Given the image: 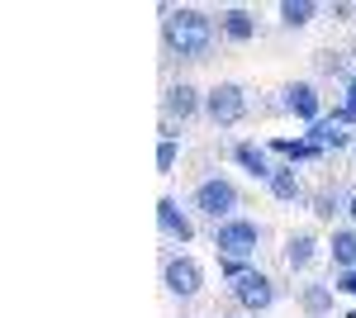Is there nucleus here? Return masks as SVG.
Here are the masks:
<instances>
[{
  "label": "nucleus",
  "instance_id": "423d86ee",
  "mask_svg": "<svg viewBox=\"0 0 356 318\" xmlns=\"http://www.w3.org/2000/svg\"><path fill=\"white\" fill-rule=\"evenodd\" d=\"M233 299L243 304L247 314H266V309L275 304V280L266 276V271H247L243 280L233 285Z\"/></svg>",
  "mask_w": 356,
  "mask_h": 318
},
{
  "label": "nucleus",
  "instance_id": "9b49d317",
  "mask_svg": "<svg viewBox=\"0 0 356 318\" xmlns=\"http://www.w3.org/2000/svg\"><path fill=\"white\" fill-rule=\"evenodd\" d=\"M309 143L314 148H347V119L342 114H323L318 124H309Z\"/></svg>",
  "mask_w": 356,
  "mask_h": 318
},
{
  "label": "nucleus",
  "instance_id": "a211bd4d",
  "mask_svg": "<svg viewBox=\"0 0 356 318\" xmlns=\"http://www.w3.org/2000/svg\"><path fill=\"white\" fill-rule=\"evenodd\" d=\"M157 171H162V176H171V171H176V133H171V124H162V143H157Z\"/></svg>",
  "mask_w": 356,
  "mask_h": 318
},
{
  "label": "nucleus",
  "instance_id": "4468645a",
  "mask_svg": "<svg viewBox=\"0 0 356 318\" xmlns=\"http://www.w3.org/2000/svg\"><path fill=\"white\" fill-rule=\"evenodd\" d=\"M252 33H257V19H252V10H243V5L223 10V38H228V43H252Z\"/></svg>",
  "mask_w": 356,
  "mask_h": 318
},
{
  "label": "nucleus",
  "instance_id": "20e7f679",
  "mask_svg": "<svg viewBox=\"0 0 356 318\" xmlns=\"http://www.w3.org/2000/svg\"><path fill=\"white\" fill-rule=\"evenodd\" d=\"M204 114H209L214 124H223V129L238 124V119L247 114V90L238 86V81H219V86L204 95Z\"/></svg>",
  "mask_w": 356,
  "mask_h": 318
},
{
  "label": "nucleus",
  "instance_id": "4be33fe9",
  "mask_svg": "<svg viewBox=\"0 0 356 318\" xmlns=\"http://www.w3.org/2000/svg\"><path fill=\"white\" fill-rule=\"evenodd\" d=\"M337 114H342L347 124H356V90H352V86H347V100H342V109H337Z\"/></svg>",
  "mask_w": 356,
  "mask_h": 318
},
{
  "label": "nucleus",
  "instance_id": "412c9836",
  "mask_svg": "<svg viewBox=\"0 0 356 318\" xmlns=\"http://www.w3.org/2000/svg\"><path fill=\"white\" fill-rule=\"evenodd\" d=\"M318 67H323L328 77H342V72H347V62H342V57H337V53H328V57H323V62H318Z\"/></svg>",
  "mask_w": 356,
  "mask_h": 318
},
{
  "label": "nucleus",
  "instance_id": "6e6552de",
  "mask_svg": "<svg viewBox=\"0 0 356 318\" xmlns=\"http://www.w3.org/2000/svg\"><path fill=\"white\" fill-rule=\"evenodd\" d=\"M157 223H162V233H166V238H171V242H181V247H186V242L195 238V223L186 218V214H181V205H176L171 195H162V205H157Z\"/></svg>",
  "mask_w": 356,
  "mask_h": 318
},
{
  "label": "nucleus",
  "instance_id": "2eb2a0df",
  "mask_svg": "<svg viewBox=\"0 0 356 318\" xmlns=\"http://www.w3.org/2000/svg\"><path fill=\"white\" fill-rule=\"evenodd\" d=\"M266 190H271V195L280 200V205H295V200L304 195V186H300V171H295V166H275V171H271V181H266Z\"/></svg>",
  "mask_w": 356,
  "mask_h": 318
},
{
  "label": "nucleus",
  "instance_id": "f8f14e48",
  "mask_svg": "<svg viewBox=\"0 0 356 318\" xmlns=\"http://www.w3.org/2000/svg\"><path fill=\"white\" fill-rule=\"evenodd\" d=\"M328 257H332L337 271H356V228H332Z\"/></svg>",
  "mask_w": 356,
  "mask_h": 318
},
{
  "label": "nucleus",
  "instance_id": "39448f33",
  "mask_svg": "<svg viewBox=\"0 0 356 318\" xmlns=\"http://www.w3.org/2000/svg\"><path fill=\"white\" fill-rule=\"evenodd\" d=\"M280 109L295 114V119H304V124H318V119H323L318 86H314V81H290V86L280 90Z\"/></svg>",
  "mask_w": 356,
  "mask_h": 318
},
{
  "label": "nucleus",
  "instance_id": "dca6fc26",
  "mask_svg": "<svg viewBox=\"0 0 356 318\" xmlns=\"http://www.w3.org/2000/svg\"><path fill=\"white\" fill-rule=\"evenodd\" d=\"M314 15H318L314 0H285V5H280V24H285V29H304Z\"/></svg>",
  "mask_w": 356,
  "mask_h": 318
},
{
  "label": "nucleus",
  "instance_id": "f3484780",
  "mask_svg": "<svg viewBox=\"0 0 356 318\" xmlns=\"http://www.w3.org/2000/svg\"><path fill=\"white\" fill-rule=\"evenodd\" d=\"M271 148H275V152H280V157H290V166H295V161H314V157H318V152H323V148H314L309 138H304V143H285V138H275Z\"/></svg>",
  "mask_w": 356,
  "mask_h": 318
},
{
  "label": "nucleus",
  "instance_id": "b1692460",
  "mask_svg": "<svg viewBox=\"0 0 356 318\" xmlns=\"http://www.w3.org/2000/svg\"><path fill=\"white\" fill-rule=\"evenodd\" d=\"M347 214H352V223H356V190H352V200H347Z\"/></svg>",
  "mask_w": 356,
  "mask_h": 318
},
{
  "label": "nucleus",
  "instance_id": "1a4fd4ad",
  "mask_svg": "<svg viewBox=\"0 0 356 318\" xmlns=\"http://www.w3.org/2000/svg\"><path fill=\"white\" fill-rule=\"evenodd\" d=\"M200 105H204V100H200V90H195L191 81H176V86L166 90V100H162L166 124H176V119H191V114H195Z\"/></svg>",
  "mask_w": 356,
  "mask_h": 318
},
{
  "label": "nucleus",
  "instance_id": "aec40b11",
  "mask_svg": "<svg viewBox=\"0 0 356 318\" xmlns=\"http://www.w3.org/2000/svg\"><path fill=\"white\" fill-rule=\"evenodd\" d=\"M314 214H318V218H332V214H337V190H318V195H314Z\"/></svg>",
  "mask_w": 356,
  "mask_h": 318
},
{
  "label": "nucleus",
  "instance_id": "7ed1b4c3",
  "mask_svg": "<svg viewBox=\"0 0 356 318\" xmlns=\"http://www.w3.org/2000/svg\"><path fill=\"white\" fill-rule=\"evenodd\" d=\"M238 205H243V195H238V186L228 181V176H209V181H200L195 186V209L209 214L214 223H228V218H238Z\"/></svg>",
  "mask_w": 356,
  "mask_h": 318
},
{
  "label": "nucleus",
  "instance_id": "0eeeda50",
  "mask_svg": "<svg viewBox=\"0 0 356 318\" xmlns=\"http://www.w3.org/2000/svg\"><path fill=\"white\" fill-rule=\"evenodd\" d=\"M162 280H166V290L176 294V299H195L200 285H204V266L195 262V257H171L166 271H162Z\"/></svg>",
  "mask_w": 356,
  "mask_h": 318
},
{
  "label": "nucleus",
  "instance_id": "ddd939ff",
  "mask_svg": "<svg viewBox=\"0 0 356 318\" xmlns=\"http://www.w3.org/2000/svg\"><path fill=\"white\" fill-rule=\"evenodd\" d=\"M233 157H238V166H243L252 181H271V171H275V166L266 161V152H261L257 143H238V148H233Z\"/></svg>",
  "mask_w": 356,
  "mask_h": 318
},
{
  "label": "nucleus",
  "instance_id": "5701e85b",
  "mask_svg": "<svg viewBox=\"0 0 356 318\" xmlns=\"http://www.w3.org/2000/svg\"><path fill=\"white\" fill-rule=\"evenodd\" d=\"M332 290H347V294H356V271H342V276H337V285H332Z\"/></svg>",
  "mask_w": 356,
  "mask_h": 318
},
{
  "label": "nucleus",
  "instance_id": "f03ea898",
  "mask_svg": "<svg viewBox=\"0 0 356 318\" xmlns=\"http://www.w3.org/2000/svg\"><path fill=\"white\" fill-rule=\"evenodd\" d=\"M261 242H266V228H261L257 218H228V223H214V247H219V257L247 262V257H257Z\"/></svg>",
  "mask_w": 356,
  "mask_h": 318
},
{
  "label": "nucleus",
  "instance_id": "9d476101",
  "mask_svg": "<svg viewBox=\"0 0 356 318\" xmlns=\"http://www.w3.org/2000/svg\"><path fill=\"white\" fill-rule=\"evenodd\" d=\"M314 257H318V238H314L309 228H300V233L285 238V266H290V271H309Z\"/></svg>",
  "mask_w": 356,
  "mask_h": 318
},
{
  "label": "nucleus",
  "instance_id": "f257e3e1",
  "mask_svg": "<svg viewBox=\"0 0 356 318\" xmlns=\"http://www.w3.org/2000/svg\"><path fill=\"white\" fill-rule=\"evenodd\" d=\"M166 48L181 57V62H204L214 48V19L195 5L181 10H166Z\"/></svg>",
  "mask_w": 356,
  "mask_h": 318
},
{
  "label": "nucleus",
  "instance_id": "6ab92c4d",
  "mask_svg": "<svg viewBox=\"0 0 356 318\" xmlns=\"http://www.w3.org/2000/svg\"><path fill=\"white\" fill-rule=\"evenodd\" d=\"M328 304H332V285H309V290H304V309L314 318L328 314Z\"/></svg>",
  "mask_w": 356,
  "mask_h": 318
}]
</instances>
